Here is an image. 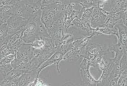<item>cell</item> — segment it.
Returning <instances> with one entry per match:
<instances>
[{
  "instance_id": "obj_1",
  "label": "cell",
  "mask_w": 127,
  "mask_h": 86,
  "mask_svg": "<svg viewBox=\"0 0 127 86\" xmlns=\"http://www.w3.org/2000/svg\"><path fill=\"white\" fill-rule=\"evenodd\" d=\"M62 86H75L73 84H71V83H66V84H64V85Z\"/></svg>"
}]
</instances>
